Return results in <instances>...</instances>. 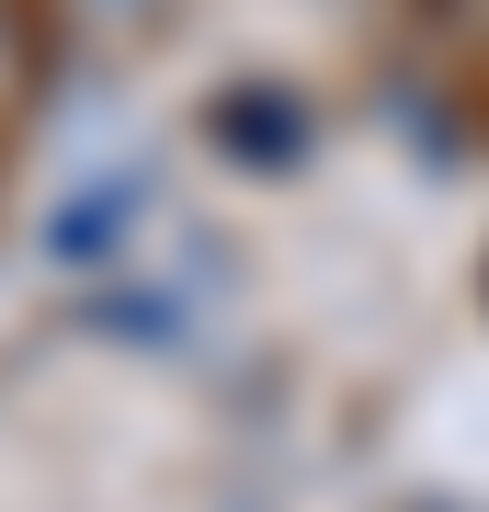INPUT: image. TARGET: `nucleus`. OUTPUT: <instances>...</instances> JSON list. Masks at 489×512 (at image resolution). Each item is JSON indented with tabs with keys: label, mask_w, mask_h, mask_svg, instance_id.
Instances as JSON below:
<instances>
[{
	"label": "nucleus",
	"mask_w": 489,
	"mask_h": 512,
	"mask_svg": "<svg viewBox=\"0 0 489 512\" xmlns=\"http://www.w3.org/2000/svg\"><path fill=\"white\" fill-rule=\"evenodd\" d=\"M205 137H217L239 171H296L308 160V103H296L285 80H239V92L205 114Z\"/></svg>",
	"instance_id": "nucleus-1"
},
{
	"label": "nucleus",
	"mask_w": 489,
	"mask_h": 512,
	"mask_svg": "<svg viewBox=\"0 0 489 512\" xmlns=\"http://www.w3.org/2000/svg\"><path fill=\"white\" fill-rule=\"evenodd\" d=\"M148 217V171H103V183H80L69 205L46 217V262H69V274H91V262H114Z\"/></svg>",
	"instance_id": "nucleus-2"
}]
</instances>
